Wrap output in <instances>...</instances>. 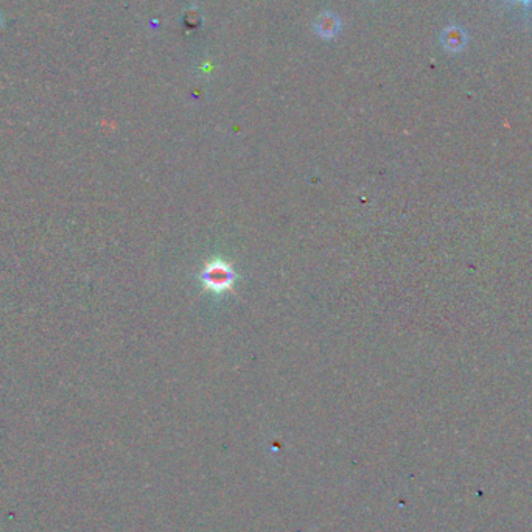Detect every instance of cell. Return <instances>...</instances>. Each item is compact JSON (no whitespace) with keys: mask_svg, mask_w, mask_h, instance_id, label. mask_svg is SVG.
I'll list each match as a JSON object with an SVG mask.
<instances>
[{"mask_svg":"<svg viewBox=\"0 0 532 532\" xmlns=\"http://www.w3.org/2000/svg\"><path fill=\"white\" fill-rule=\"evenodd\" d=\"M199 279L206 290L212 293H224L234 288L235 273L232 270L230 263L221 259H213L206 263Z\"/></svg>","mask_w":532,"mask_h":532,"instance_id":"cell-1","label":"cell"},{"mask_svg":"<svg viewBox=\"0 0 532 532\" xmlns=\"http://www.w3.org/2000/svg\"><path fill=\"white\" fill-rule=\"evenodd\" d=\"M339 27V19L332 13H322L315 22L316 32L317 35H321L322 38H333L335 35H338Z\"/></svg>","mask_w":532,"mask_h":532,"instance_id":"cell-2","label":"cell"},{"mask_svg":"<svg viewBox=\"0 0 532 532\" xmlns=\"http://www.w3.org/2000/svg\"><path fill=\"white\" fill-rule=\"evenodd\" d=\"M444 46L451 52H460L462 47L466 46V35L461 28L450 27L447 32L444 33Z\"/></svg>","mask_w":532,"mask_h":532,"instance_id":"cell-3","label":"cell"},{"mask_svg":"<svg viewBox=\"0 0 532 532\" xmlns=\"http://www.w3.org/2000/svg\"><path fill=\"white\" fill-rule=\"evenodd\" d=\"M3 14H2V11H0V30H2V27H3Z\"/></svg>","mask_w":532,"mask_h":532,"instance_id":"cell-4","label":"cell"},{"mask_svg":"<svg viewBox=\"0 0 532 532\" xmlns=\"http://www.w3.org/2000/svg\"><path fill=\"white\" fill-rule=\"evenodd\" d=\"M518 2H523V3H529V2H532V0H518Z\"/></svg>","mask_w":532,"mask_h":532,"instance_id":"cell-5","label":"cell"}]
</instances>
